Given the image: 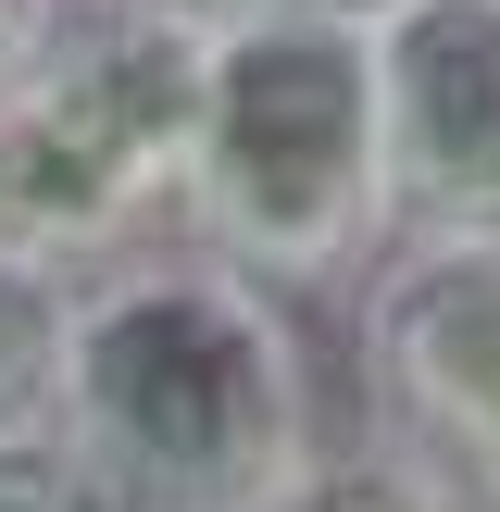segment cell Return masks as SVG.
Returning a JSON list of instances; mask_svg holds the SVG:
<instances>
[{"mask_svg": "<svg viewBox=\"0 0 500 512\" xmlns=\"http://www.w3.org/2000/svg\"><path fill=\"white\" fill-rule=\"evenodd\" d=\"M325 400L288 288L200 238H125L63 313V450L75 512H263L313 463Z\"/></svg>", "mask_w": 500, "mask_h": 512, "instance_id": "obj_1", "label": "cell"}, {"mask_svg": "<svg viewBox=\"0 0 500 512\" xmlns=\"http://www.w3.org/2000/svg\"><path fill=\"white\" fill-rule=\"evenodd\" d=\"M175 225L263 288H350L388 238V125H375V25L263 0L200 38Z\"/></svg>", "mask_w": 500, "mask_h": 512, "instance_id": "obj_2", "label": "cell"}, {"mask_svg": "<svg viewBox=\"0 0 500 512\" xmlns=\"http://www.w3.org/2000/svg\"><path fill=\"white\" fill-rule=\"evenodd\" d=\"M200 100V25L150 0H63L50 38L0 75V250L50 275L113 263L175 213Z\"/></svg>", "mask_w": 500, "mask_h": 512, "instance_id": "obj_3", "label": "cell"}, {"mask_svg": "<svg viewBox=\"0 0 500 512\" xmlns=\"http://www.w3.org/2000/svg\"><path fill=\"white\" fill-rule=\"evenodd\" d=\"M363 438L425 463L463 512H500V225H388L350 275Z\"/></svg>", "mask_w": 500, "mask_h": 512, "instance_id": "obj_4", "label": "cell"}, {"mask_svg": "<svg viewBox=\"0 0 500 512\" xmlns=\"http://www.w3.org/2000/svg\"><path fill=\"white\" fill-rule=\"evenodd\" d=\"M375 125L400 225H500V0H388Z\"/></svg>", "mask_w": 500, "mask_h": 512, "instance_id": "obj_5", "label": "cell"}, {"mask_svg": "<svg viewBox=\"0 0 500 512\" xmlns=\"http://www.w3.org/2000/svg\"><path fill=\"white\" fill-rule=\"evenodd\" d=\"M63 313H75V275L0 250V450H38L50 438V388H63Z\"/></svg>", "mask_w": 500, "mask_h": 512, "instance_id": "obj_6", "label": "cell"}, {"mask_svg": "<svg viewBox=\"0 0 500 512\" xmlns=\"http://www.w3.org/2000/svg\"><path fill=\"white\" fill-rule=\"evenodd\" d=\"M263 512H463L425 463H400L388 438H313V463L288 475Z\"/></svg>", "mask_w": 500, "mask_h": 512, "instance_id": "obj_7", "label": "cell"}, {"mask_svg": "<svg viewBox=\"0 0 500 512\" xmlns=\"http://www.w3.org/2000/svg\"><path fill=\"white\" fill-rule=\"evenodd\" d=\"M50 13H63V0H0V75H13V63H25V50H38V38H50Z\"/></svg>", "mask_w": 500, "mask_h": 512, "instance_id": "obj_8", "label": "cell"}, {"mask_svg": "<svg viewBox=\"0 0 500 512\" xmlns=\"http://www.w3.org/2000/svg\"><path fill=\"white\" fill-rule=\"evenodd\" d=\"M150 13H175V25H200V38H213V25H238V13H263V0H150Z\"/></svg>", "mask_w": 500, "mask_h": 512, "instance_id": "obj_9", "label": "cell"}, {"mask_svg": "<svg viewBox=\"0 0 500 512\" xmlns=\"http://www.w3.org/2000/svg\"><path fill=\"white\" fill-rule=\"evenodd\" d=\"M313 13H350V25H375V13H388V0H313Z\"/></svg>", "mask_w": 500, "mask_h": 512, "instance_id": "obj_10", "label": "cell"}]
</instances>
